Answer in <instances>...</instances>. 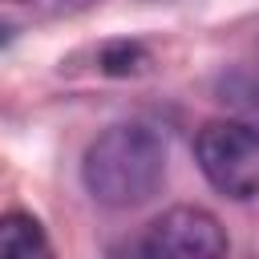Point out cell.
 Wrapping results in <instances>:
<instances>
[{
    "label": "cell",
    "instance_id": "obj_1",
    "mask_svg": "<svg viewBox=\"0 0 259 259\" xmlns=\"http://www.w3.org/2000/svg\"><path fill=\"white\" fill-rule=\"evenodd\" d=\"M85 190L113 210L150 202L166 182V142L142 121H117L101 130L81 162Z\"/></svg>",
    "mask_w": 259,
    "mask_h": 259
},
{
    "label": "cell",
    "instance_id": "obj_2",
    "mask_svg": "<svg viewBox=\"0 0 259 259\" xmlns=\"http://www.w3.org/2000/svg\"><path fill=\"white\" fill-rule=\"evenodd\" d=\"M194 162L202 178L227 198L259 194V130L239 117H210L194 134Z\"/></svg>",
    "mask_w": 259,
    "mask_h": 259
},
{
    "label": "cell",
    "instance_id": "obj_3",
    "mask_svg": "<svg viewBox=\"0 0 259 259\" xmlns=\"http://www.w3.org/2000/svg\"><path fill=\"white\" fill-rule=\"evenodd\" d=\"M146 255H166V259H214L227 251V235L219 219L202 206H170L162 210L142 239Z\"/></svg>",
    "mask_w": 259,
    "mask_h": 259
},
{
    "label": "cell",
    "instance_id": "obj_4",
    "mask_svg": "<svg viewBox=\"0 0 259 259\" xmlns=\"http://www.w3.org/2000/svg\"><path fill=\"white\" fill-rule=\"evenodd\" d=\"M45 243V227L24 214V210H4L0 214V259H32L40 255Z\"/></svg>",
    "mask_w": 259,
    "mask_h": 259
},
{
    "label": "cell",
    "instance_id": "obj_5",
    "mask_svg": "<svg viewBox=\"0 0 259 259\" xmlns=\"http://www.w3.org/2000/svg\"><path fill=\"white\" fill-rule=\"evenodd\" d=\"M97 65H101V73H109V77H138V73L150 65V53H146L138 40H113V45L101 49Z\"/></svg>",
    "mask_w": 259,
    "mask_h": 259
},
{
    "label": "cell",
    "instance_id": "obj_6",
    "mask_svg": "<svg viewBox=\"0 0 259 259\" xmlns=\"http://www.w3.org/2000/svg\"><path fill=\"white\" fill-rule=\"evenodd\" d=\"M40 4H49V8H57V12H77V8H89L93 0H40Z\"/></svg>",
    "mask_w": 259,
    "mask_h": 259
},
{
    "label": "cell",
    "instance_id": "obj_7",
    "mask_svg": "<svg viewBox=\"0 0 259 259\" xmlns=\"http://www.w3.org/2000/svg\"><path fill=\"white\" fill-rule=\"evenodd\" d=\"M8 32H12V28H8V24H0V45L8 40Z\"/></svg>",
    "mask_w": 259,
    "mask_h": 259
},
{
    "label": "cell",
    "instance_id": "obj_8",
    "mask_svg": "<svg viewBox=\"0 0 259 259\" xmlns=\"http://www.w3.org/2000/svg\"><path fill=\"white\" fill-rule=\"evenodd\" d=\"M8 4H24V0H8Z\"/></svg>",
    "mask_w": 259,
    "mask_h": 259
}]
</instances>
